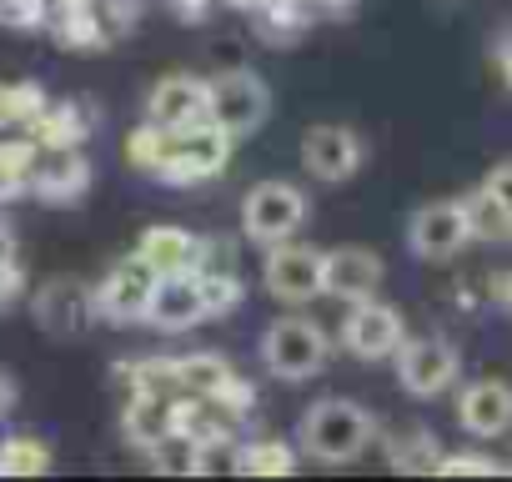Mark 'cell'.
<instances>
[{"label": "cell", "instance_id": "cell-10", "mask_svg": "<svg viewBox=\"0 0 512 482\" xmlns=\"http://www.w3.org/2000/svg\"><path fill=\"white\" fill-rule=\"evenodd\" d=\"M156 277H161V272L131 252L126 262H116V267L96 282V312H101L106 322H146Z\"/></svg>", "mask_w": 512, "mask_h": 482}, {"label": "cell", "instance_id": "cell-29", "mask_svg": "<svg viewBox=\"0 0 512 482\" xmlns=\"http://www.w3.org/2000/svg\"><path fill=\"white\" fill-rule=\"evenodd\" d=\"M502 71H507V86H512V46L502 51Z\"/></svg>", "mask_w": 512, "mask_h": 482}, {"label": "cell", "instance_id": "cell-20", "mask_svg": "<svg viewBox=\"0 0 512 482\" xmlns=\"http://www.w3.org/2000/svg\"><path fill=\"white\" fill-rule=\"evenodd\" d=\"M146 457H151V467L156 472H166V477H191L196 467H201V442L191 437V432H161L151 447H146Z\"/></svg>", "mask_w": 512, "mask_h": 482}, {"label": "cell", "instance_id": "cell-11", "mask_svg": "<svg viewBox=\"0 0 512 482\" xmlns=\"http://www.w3.org/2000/svg\"><path fill=\"white\" fill-rule=\"evenodd\" d=\"M302 166H307V176L337 186V181H347V176L362 171V136L352 126L322 121V126H312L302 136Z\"/></svg>", "mask_w": 512, "mask_h": 482}, {"label": "cell", "instance_id": "cell-23", "mask_svg": "<svg viewBox=\"0 0 512 482\" xmlns=\"http://www.w3.org/2000/svg\"><path fill=\"white\" fill-rule=\"evenodd\" d=\"M297 467V452L292 447H282V442H241V472H256V477H287Z\"/></svg>", "mask_w": 512, "mask_h": 482}, {"label": "cell", "instance_id": "cell-27", "mask_svg": "<svg viewBox=\"0 0 512 482\" xmlns=\"http://www.w3.org/2000/svg\"><path fill=\"white\" fill-rule=\"evenodd\" d=\"M437 472H492V462H482V457L462 452V457H442V462H437Z\"/></svg>", "mask_w": 512, "mask_h": 482}, {"label": "cell", "instance_id": "cell-4", "mask_svg": "<svg viewBox=\"0 0 512 482\" xmlns=\"http://www.w3.org/2000/svg\"><path fill=\"white\" fill-rule=\"evenodd\" d=\"M267 111H272V96L256 71H221L206 81V116L231 136H251L267 121Z\"/></svg>", "mask_w": 512, "mask_h": 482}, {"label": "cell", "instance_id": "cell-6", "mask_svg": "<svg viewBox=\"0 0 512 482\" xmlns=\"http://www.w3.org/2000/svg\"><path fill=\"white\" fill-rule=\"evenodd\" d=\"M231 141H236L231 131H221L211 116H201V121L171 131V156H166V166L156 176H166V181H206V176H216L226 166Z\"/></svg>", "mask_w": 512, "mask_h": 482}, {"label": "cell", "instance_id": "cell-2", "mask_svg": "<svg viewBox=\"0 0 512 482\" xmlns=\"http://www.w3.org/2000/svg\"><path fill=\"white\" fill-rule=\"evenodd\" d=\"M307 226V191L292 181H262L251 186L241 201V231L262 247H277V241H292Z\"/></svg>", "mask_w": 512, "mask_h": 482}, {"label": "cell", "instance_id": "cell-19", "mask_svg": "<svg viewBox=\"0 0 512 482\" xmlns=\"http://www.w3.org/2000/svg\"><path fill=\"white\" fill-rule=\"evenodd\" d=\"M236 372L226 367L221 352H196V357H171V387L191 392V397H221V387Z\"/></svg>", "mask_w": 512, "mask_h": 482}, {"label": "cell", "instance_id": "cell-9", "mask_svg": "<svg viewBox=\"0 0 512 482\" xmlns=\"http://www.w3.org/2000/svg\"><path fill=\"white\" fill-rule=\"evenodd\" d=\"M457 367H462V357L442 337H412V342L397 347V382H402L407 397H422V402L442 397L457 382Z\"/></svg>", "mask_w": 512, "mask_h": 482}, {"label": "cell", "instance_id": "cell-3", "mask_svg": "<svg viewBox=\"0 0 512 482\" xmlns=\"http://www.w3.org/2000/svg\"><path fill=\"white\" fill-rule=\"evenodd\" d=\"M262 362L282 382H307L327 367V332L307 317H282L262 337Z\"/></svg>", "mask_w": 512, "mask_h": 482}, {"label": "cell", "instance_id": "cell-15", "mask_svg": "<svg viewBox=\"0 0 512 482\" xmlns=\"http://www.w3.org/2000/svg\"><path fill=\"white\" fill-rule=\"evenodd\" d=\"M457 422H462L467 437H502V432H512V382H497V377L467 382L462 397H457Z\"/></svg>", "mask_w": 512, "mask_h": 482}, {"label": "cell", "instance_id": "cell-1", "mask_svg": "<svg viewBox=\"0 0 512 482\" xmlns=\"http://www.w3.org/2000/svg\"><path fill=\"white\" fill-rule=\"evenodd\" d=\"M372 432H377L372 412H367L362 402H352V397H322V402H312V407L302 412V422H297L302 452L317 457V462H327V467L362 457L367 442H372Z\"/></svg>", "mask_w": 512, "mask_h": 482}, {"label": "cell", "instance_id": "cell-12", "mask_svg": "<svg viewBox=\"0 0 512 482\" xmlns=\"http://www.w3.org/2000/svg\"><path fill=\"white\" fill-rule=\"evenodd\" d=\"M36 322L51 332V337H81L101 312H96V287L76 282V277H51L41 292H36Z\"/></svg>", "mask_w": 512, "mask_h": 482}, {"label": "cell", "instance_id": "cell-5", "mask_svg": "<svg viewBox=\"0 0 512 482\" xmlns=\"http://www.w3.org/2000/svg\"><path fill=\"white\" fill-rule=\"evenodd\" d=\"M472 241V216L467 201H427L407 221V247L422 262H452Z\"/></svg>", "mask_w": 512, "mask_h": 482}, {"label": "cell", "instance_id": "cell-17", "mask_svg": "<svg viewBox=\"0 0 512 482\" xmlns=\"http://www.w3.org/2000/svg\"><path fill=\"white\" fill-rule=\"evenodd\" d=\"M206 116V81L196 76H161L151 101H146V121L166 126V131H181L191 121Z\"/></svg>", "mask_w": 512, "mask_h": 482}, {"label": "cell", "instance_id": "cell-21", "mask_svg": "<svg viewBox=\"0 0 512 482\" xmlns=\"http://www.w3.org/2000/svg\"><path fill=\"white\" fill-rule=\"evenodd\" d=\"M51 472V447L31 432H16L0 442V477H41Z\"/></svg>", "mask_w": 512, "mask_h": 482}, {"label": "cell", "instance_id": "cell-13", "mask_svg": "<svg viewBox=\"0 0 512 482\" xmlns=\"http://www.w3.org/2000/svg\"><path fill=\"white\" fill-rule=\"evenodd\" d=\"M146 322L161 327V332H186V327H196V322H211L206 287H201L196 267H191V272H161V277H156Z\"/></svg>", "mask_w": 512, "mask_h": 482}, {"label": "cell", "instance_id": "cell-18", "mask_svg": "<svg viewBox=\"0 0 512 482\" xmlns=\"http://www.w3.org/2000/svg\"><path fill=\"white\" fill-rule=\"evenodd\" d=\"M136 257L151 262L156 272H191L196 257H201V236H191L181 226H151L136 241Z\"/></svg>", "mask_w": 512, "mask_h": 482}, {"label": "cell", "instance_id": "cell-8", "mask_svg": "<svg viewBox=\"0 0 512 482\" xmlns=\"http://www.w3.org/2000/svg\"><path fill=\"white\" fill-rule=\"evenodd\" d=\"M327 252L317 247H297V241H277L267 267H262V287L277 297V302H312L327 292Z\"/></svg>", "mask_w": 512, "mask_h": 482}, {"label": "cell", "instance_id": "cell-14", "mask_svg": "<svg viewBox=\"0 0 512 482\" xmlns=\"http://www.w3.org/2000/svg\"><path fill=\"white\" fill-rule=\"evenodd\" d=\"M26 186H31L41 201L66 206V201H76V196L91 186V166H86V156H81L76 146H41V141H36Z\"/></svg>", "mask_w": 512, "mask_h": 482}, {"label": "cell", "instance_id": "cell-28", "mask_svg": "<svg viewBox=\"0 0 512 482\" xmlns=\"http://www.w3.org/2000/svg\"><path fill=\"white\" fill-rule=\"evenodd\" d=\"M11 407H16V382H11L6 367H0V417H11Z\"/></svg>", "mask_w": 512, "mask_h": 482}, {"label": "cell", "instance_id": "cell-16", "mask_svg": "<svg viewBox=\"0 0 512 482\" xmlns=\"http://www.w3.org/2000/svg\"><path fill=\"white\" fill-rule=\"evenodd\" d=\"M327 297H337V302H367V297H377V287H382V257L377 252H367V247H337V252H327Z\"/></svg>", "mask_w": 512, "mask_h": 482}, {"label": "cell", "instance_id": "cell-7", "mask_svg": "<svg viewBox=\"0 0 512 482\" xmlns=\"http://www.w3.org/2000/svg\"><path fill=\"white\" fill-rule=\"evenodd\" d=\"M342 342L357 362H387L407 342V317L392 302H377V297L352 302V312L342 322Z\"/></svg>", "mask_w": 512, "mask_h": 482}, {"label": "cell", "instance_id": "cell-25", "mask_svg": "<svg viewBox=\"0 0 512 482\" xmlns=\"http://www.w3.org/2000/svg\"><path fill=\"white\" fill-rule=\"evenodd\" d=\"M201 477H231V472H241V442H236V432H221V437H206L201 442V467H196Z\"/></svg>", "mask_w": 512, "mask_h": 482}, {"label": "cell", "instance_id": "cell-24", "mask_svg": "<svg viewBox=\"0 0 512 482\" xmlns=\"http://www.w3.org/2000/svg\"><path fill=\"white\" fill-rule=\"evenodd\" d=\"M387 457L402 467V472H432L442 457H437V442L427 437V432H402L392 447H387Z\"/></svg>", "mask_w": 512, "mask_h": 482}, {"label": "cell", "instance_id": "cell-22", "mask_svg": "<svg viewBox=\"0 0 512 482\" xmlns=\"http://www.w3.org/2000/svg\"><path fill=\"white\" fill-rule=\"evenodd\" d=\"M31 126H36L41 146H81V136H86V121L76 106H46Z\"/></svg>", "mask_w": 512, "mask_h": 482}, {"label": "cell", "instance_id": "cell-26", "mask_svg": "<svg viewBox=\"0 0 512 482\" xmlns=\"http://www.w3.org/2000/svg\"><path fill=\"white\" fill-rule=\"evenodd\" d=\"M482 196L512 221V161H502V166H492L487 171V181H482Z\"/></svg>", "mask_w": 512, "mask_h": 482}]
</instances>
